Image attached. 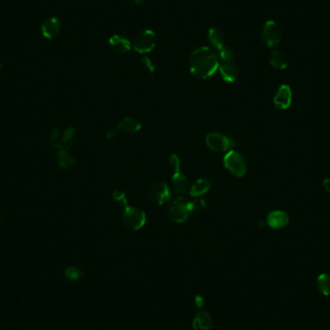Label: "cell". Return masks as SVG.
<instances>
[{
  "instance_id": "83f0119b",
  "label": "cell",
  "mask_w": 330,
  "mask_h": 330,
  "mask_svg": "<svg viewBox=\"0 0 330 330\" xmlns=\"http://www.w3.org/2000/svg\"><path fill=\"white\" fill-rule=\"evenodd\" d=\"M141 63L145 66V68L146 69H148L149 72L150 73H153V72H155V70H156V67L154 66V64H153V62L149 59V58H147V57H144L143 59H141Z\"/></svg>"
},
{
  "instance_id": "52a82bcc",
  "label": "cell",
  "mask_w": 330,
  "mask_h": 330,
  "mask_svg": "<svg viewBox=\"0 0 330 330\" xmlns=\"http://www.w3.org/2000/svg\"><path fill=\"white\" fill-rule=\"evenodd\" d=\"M262 37L264 44L269 48H273L279 45L282 40V30L280 26L273 20L266 21L263 28Z\"/></svg>"
},
{
  "instance_id": "5bb4252c",
  "label": "cell",
  "mask_w": 330,
  "mask_h": 330,
  "mask_svg": "<svg viewBox=\"0 0 330 330\" xmlns=\"http://www.w3.org/2000/svg\"><path fill=\"white\" fill-rule=\"evenodd\" d=\"M61 24L57 17H50L42 25V33L47 39H53L60 32Z\"/></svg>"
},
{
  "instance_id": "3957f363",
  "label": "cell",
  "mask_w": 330,
  "mask_h": 330,
  "mask_svg": "<svg viewBox=\"0 0 330 330\" xmlns=\"http://www.w3.org/2000/svg\"><path fill=\"white\" fill-rule=\"evenodd\" d=\"M224 166L236 177H243L248 171V162L246 158L234 150L229 151L224 157Z\"/></svg>"
},
{
  "instance_id": "603a6c76",
  "label": "cell",
  "mask_w": 330,
  "mask_h": 330,
  "mask_svg": "<svg viewBox=\"0 0 330 330\" xmlns=\"http://www.w3.org/2000/svg\"><path fill=\"white\" fill-rule=\"evenodd\" d=\"M218 53L223 62L233 61L234 59V51L227 45H225L221 50H218Z\"/></svg>"
},
{
  "instance_id": "7c38bea8",
  "label": "cell",
  "mask_w": 330,
  "mask_h": 330,
  "mask_svg": "<svg viewBox=\"0 0 330 330\" xmlns=\"http://www.w3.org/2000/svg\"><path fill=\"white\" fill-rule=\"evenodd\" d=\"M289 215L283 211H273L267 215V224L272 229H281L289 224Z\"/></svg>"
},
{
  "instance_id": "1f68e13d",
  "label": "cell",
  "mask_w": 330,
  "mask_h": 330,
  "mask_svg": "<svg viewBox=\"0 0 330 330\" xmlns=\"http://www.w3.org/2000/svg\"><path fill=\"white\" fill-rule=\"evenodd\" d=\"M0 70H1V65H0Z\"/></svg>"
},
{
  "instance_id": "9a60e30c",
  "label": "cell",
  "mask_w": 330,
  "mask_h": 330,
  "mask_svg": "<svg viewBox=\"0 0 330 330\" xmlns=\"http://www.w3.org/2000/svg\"><path fill=\"white\" fill-rule=\"evenodd\" d=\"M208 41L211 47L214 50H220L226 44H225V37L221 30L217 27H211L208 33Z\"/></svg>"
},
{
  "instance_id": "d6a6232c",
  "label": "cell",
  "mask_w": 330,
  "mask_h": 330,
  "mask_svg": "<svg viewBox=\"0 0 330 330\" xmlns=\"http://www.w3.org/2000/svg\"></svg>"
},
{
  "instance_id": "ba28073f",
  "label": "cell",
  "mask_w": 330,
  "mask_h": 330,
  "mask_svg": "<svg viewBox=\"0 0 330 330\" xmlns=\"http://www.w3.org/2000/svg\"><path fill=\"white\" fill-rule=\"evenodd\" d=\"M170 197V189L165 182H156L149 189V198L156 205H164L169 201Z\"/></svg>"
},
{
  "instance_id": "4dcf8cb0",
  "label": "cell",
  "mask_w": 330,
  "mask_h": 330,
  "mask_svg": "<svg viewBox=\"0 0 330 330\" xmlns=\"http://www.w3.org/2000/svg\"><path fill=\"white\" fill-rule=\"evenodd\" d=\"M323 185H324V187L326 188V190L329 191L330 193V179H326V180H324Z\"/></svg>"
},
{
  "instance_id": "9c48e42d",
  "label": "cell",
  "mask_w": 330,
  "mask_h": 330,
  "mask_svg": "<svg viewBox=\"0 0 330 330\" xmlns=\"http://www.w3.org/2000/svg\"><path fill=\"white\" fill-rule=\"evenodd\" d=\"M292 100H293V92L291 87L286 84L281 85L273 99L275 107L280 110H286L291 106Z\"/></svg>"
},
{
  "instance_id": "cb8c5ba5",
  "label": "cell",
  "mask_w": 330,
  "mask_h": 330,
  "mask_svg": "<svg viewBox=\"0 0 330 330\" xmlns=\"http://www.w3.org/2000/svg\"><path fill=\"white\" fill-rule=\"evenodd\" d=\"M169 165L171 166L172 170L174 171V173L181 172V161H180V159H179L178 156L172 155L169 158Z\"/></svg>"
},
{
  "instance_id": "e0dca14e",
  "label": "cell",
  "mask_w": 330,
  "mask_h": 330,
  "mask_svg": "<svg viewBox=\"0 0 330 330\" xmlns=\"http://www.w3.org/2000/svg\"><path fill=\"white\" fill-rule=\"evenodd\" d=\"M141 129V123L139 120L133 117H126L122 119L118 124V130L127 133H134Z\"/></svg>"
},
{
  "instance_id": "484cf974",
  "label": "cell",
  "mask_w": 330,
  "mask_h": 330,
  "mask_svg": "<svg viewBox=\"0 0 330 330\" xmlns=\"http://www.w3.org/2000/svg\"><path fill=\"white\" fill-rule=\"evenodd\" d=\"M113 199L115 200L116 202H119L121 203L124 207L126 205H128V201H127V198H126V195L124 192L122 191H119V190H116L113 192Z\"/></svg>"
},
{
  "instance_id": "7402d4cb",
  "label": "cell",
  "mask_w": 330,
  "mask_h": 330,
  "mask_svg": "<svg viewBox=\"0 0 330 330\" xmlns=\"http://www.w3.org/2000/svg\"><path fill=\"white\" fill-rule=\"evenodd\" d=\"M65 276L67 279L72 281L79 280L81 278H82L83 272L78 267L76 266H70L66 268L65 270Z\"/></svg>"
},
{
  "instance_id": "6da1fadb",
  "label": "cell",
  "mask_w": 330,
  "mask_h": 330,
  "mask_svg": "<svg viewBox=\"0 0 330 330\" xmlns=\"http://www.w3.org/2000/svg\"><path fill=\"white\" fill-rule=\"evenodd\" d=\"M219 67L218 56L215 51L207 47H201L192 51L189 57L190 73L198 80L212 77Z\"/></svg>"
},
{
  "instance_id": "f1b7e54d",
  "label": "cell",
  "mask_w": 330,
  "mask_h": 330,
  "mask_svg": "<svg viewBox=\"0 0 330 330\" xmlns=\"http://www.w3.org/2000/svg\"><path fill=\"white\" fill-rule=\"evenodd\" d=\"M59 134H60V132H59V129L58 128H54L52 129V131L50 132V140L51 143L55 144V142L58 140L59 138Z\"/></svg>"
},
{
  "instance_id": "8992f818",
  "label": "cell",
  "mask_w": 330,
  "mask_h": 330,
  "mask_svg": "<svg viewBox=\"0 0 330 330\" xmlns=\"http://www.w3.org/2000/svg\"><path fill=\"white\" fill-rule=\"evenodd\" d=\"M206 143L208 147L215 152H227L236 145L235 141L221 133L211 132L206 137Z\"/></svg>"
},
{
  "instance_id": "4fadbf2b",
  "label": "cell",
  "mask_w": 330,
  "mask_h": 330,
  "mask_svg": "<svg viewBox=\"0 0 330 330\" xmlns=\"http://www.w3.org/2000/svg\"><path fill=\"white\" fill-rule=\"evenodd\" d=\"M172 186L174 191L179 195H183L187 193L191 187L190 183L188 182V179L184 175H182L181 172H176L173 174Z\"/></svg>"
},
{
  "instance_id": "30bf717a",
  "label": "cell",
  "mask_w": 330,
  "mask_h": 330,
  "mask_svg": "<svg viewBox=\"0 0 330 330\" xmlns=\"http://www.w3.org/2000/svg\"><path fill=\"white\" fill-rule=\"evenodd\" d=\"M218 69L222 79L227 82H236L240 74L239 67L233 61L222 62L218 67Z\"/></svg>"
},
{
  "instance_id": "2e32d148",
  "label": "cell",
  "mask_w": 330,
  "mask_h": 330,
  "mask_svg": "<svg viewBox=\"0 0 330 330\" xmlns=\"http://www.w3.org/2000/svg\"><path fill=\"white\" fill-rule=\"evenodd\" d=\"M213 326V320L208 312L202 311L196 314L193 319L192 327L194 330H211Z\"/></svg>"
},
{
  "instance_id": "ffe728a7",
  "label": "cell",
  "mask_w": 330,
  "mask_h": 330,
  "mask_svg": "<svg viewBox=\"0 0 330 330\" xmlns=\"http://www.w3.org/2000/svg\"><path fill=\"white\" fill-rule=\"evenodd\" d=\"M58 165L62 169H70L76 165L75 159L65 149H59L57 153Z\"/></svg>"
},
{
  "instance_id": "d4e9b609",
  "label": "cell",
  "mask_w": 330,
  "mask_h": 330,
  "mask_svg": "<svg viewBox=\"0 0 330 330\" xmlns=\"http://www.w3.org/2000/svg\"><path fill=\"white\" fill-rule=\"evenodd\" d=\"M75 133H76V129L75 128L70 127V128L67 129L65 132H64V134H63V137H62V141H63V143L65 145L68 144V143H70L73 140V138L75 136Z\"/></svg>"
},
{
  "instance_id": "5b68a950",
  "label": "cell",
  "mask_w": 330,
  "mask_h": 330,
  "mask_svg": "<svg viewBox=\"0 0 330 330\" xmlns=\"http://www.w3.org/2000/svg\"><path fill=\"white\" fill-rule=\"evenodd\" d=\"M157 45V35L150 30H143L136 34L133 38L132 46L139 53H148L155 49Z\"/></svg>"
},
{
  "instance_id": "4316f807",
  "label": "cell",
  "mask_w": 330,
  "mask_h": 330,
  "mask_svg": "<svg viewBox=\"0 0 330 330\" xmlns=\"http://www.w3.org/2000/svg\"><path fill=\"white\" fill-rule=\"evenodd\" d=\"M206 207V203L205 201L203 200H196L194 202H191V209H192V212L194 211H199V210H202Z\"/></svg>"
},
{
  "instance_id": "8fae6325",
  "label": "cell",
  "mask_w": 330,
  "mask_h": 330,
  "mask_svg": "<svg viewBox=\"0 0 330 330\" xmlns=\"http://www.w3.org/2000/svg\"><path fill=\"white\" fill-rule=\"evenodd\" d=\"M109 46L111 50L118 54H124L129 52L132 48V43L121 35H113L109 39Z\"/></svg>"
},
{
  "instance_id": "7a4b0ae2",
  "label": "cell",
  "mask_w": 330,
  "mask_h": 330,
  "mask_svg": "<svg viewBox=\"0 0 330 330\" xmlns=\"http://www.w3.org/2000/svg\"><path fill=\"white\" fill-rule=\"evenodd\" d=\"M191 213V202L182 196H179L169 206L167 215L171 221L175 223H182L187 219Z\"/></svg>"
},
{
  "instance_id": "d6986e66",
  "label": "cell",
  "mask_w": 330,
  "mask_h": 330,
  "mask_svg": "<svg viewBox=\"0 0 330 330\" xmlns=\"http://www.w3.org/2000/svg\"><path fill=\"white\" fill-rule=\"evenodd\" d=\"M269 62L272 67L284 70L288 66V58L286 54L281 50H273L269 56Z\"/></svg>"
},
{
  "instance_id": "ac0fdd59",
  "label": "cell",
  "mask_w": 330,
  "mask_h": 330,
  "mask_svg": "<svg viewBox=\"0 0 330 330\" xmlns=\"http://www.w3.org/2000/svg\"><path fill=\"white\" fill-rule=\"evenodd\" d=\"M211 186H212V182L209 179H206V178L199 179L198 181L194 182L192 184V186L190 187L189 194L194 197L203 195L211 189Z\"/></svg>"
},
{
  "instance_id": "277c9868",
  "label": "cell",
  "mask_w": 330,
  "mask_h": 330,
  "mask_svg": "<svg viewBox=\"0 0 330 330\" xmlns=\"http://www.w3.org/2000/svg\"><path fill=\"white\" fill-rule=\"evenodd\" d=\"M124 208L125 211L122 216L124 225L131 230L141 229L146 222L145 213L135 207H130L129 205H126Z\"/></svg>"
},
{
  "instance_id": "44dd1931",
  "label": "cell",
  "mask_w": 330,
  "mask_h": 330,
  "mask_svg": "<svg viewBox=\"0 0 330 330\" xmlns=\"http://www.w3.org/2000/svg\"><path fill=\"white\" fill-rule=\"evenodd\" d=\"M317 287L322 295L325 297L330 296V274L322 273L317 278Z\"/></svg>"
},
{
  "instance_id": "f546056e",
  "label": "cell",
  "mask_w": 330,
  "mask_h": 330,
  "mask_svg": "<svg viewBox=\"0 0 330 330\" xmlns=\"http://www.w3.org/2000/svg\"><path fill=\"white\" fill-rule=\"evenodd\" d=\"M195 305L198 307V308H202L203 305H204V298L201 297V296H196L195 297Z\"/></svg>"
}]
</instances>
